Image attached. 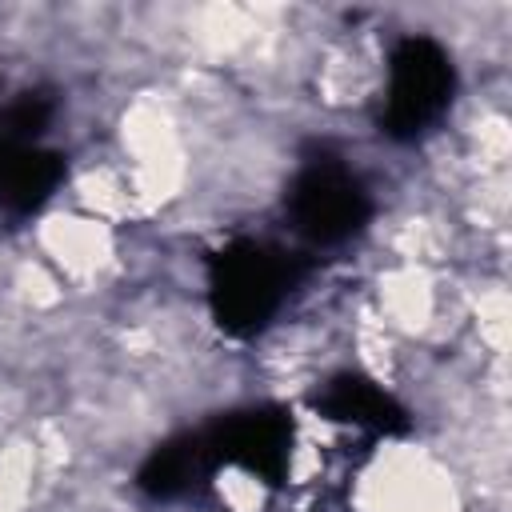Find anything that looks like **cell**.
Here are the masks:
<instances>
[{"instance_id":"6da1fadb","label":"cell","mask_w":512,"mask_h":512,"mask_svg":"<svg viewBox=\"0 0 512 512\" xmlns=\"http://www.w3.org/2000/svg\"><path fill=\"white\" fill-rule=\"evenodd\" d=\"M300 280L296 260L264 240L236 236L208 256V312L232 340L264 332Z\"/></svg>"},{"instance_id":"7a4b0ae2","label":"cell","mask_w":512,"mask_h":512,"mask_svg":"<svg viewBox=\"0 0 512 512\" xmlns=\"http://www.w3.org/2000/svg\"><path fill=\"white\" fill-rule=\"evenodd\" d=\"M456 100L452 52L424 32H408L388 52V84L380 108V132L388 140H420L440 124Z\"/></svg>"},{"instance_id":"3957f363","label":"cell","mask_w":512,"mask_h":512,"mask_svg":"<svg viewBox=\"0 0 512 512\" xmlns=\"http://www.w3.org/2000/svg\"><path fill=\"white\" fill-rule=\"evenodd\" d=\"M284 216L292 232L312 248H336L368 228L372 192L336 156H316L292 176L284 192Z\"/></svg>"},{"instance_id":"277c9868","label":"cell","mask_w":512,"mask_h":512,"mask_svg":"<svg viewBox=\"0 0 512 512\" xmlns=\"http://www.w3.org/2000/svg\"><path fill=\"white\" fill-rule=\"evenodd\" d=\"M208 452L228 468H240L256 476L268 488H280L292 472V444H296V420L280 404H252L216 416L204 428Z\"/></svg>"},{"instance_id":"5b68a950","label":"cell","mask_w":512,"mask_h":512,"mask_svg":"<svg viewBox=\"0 0 512 512\" xmlns=\"http://www.w3.org/2000/svg\"><path fill=\"white\" fill-rule=\"evenodd\" d=\"M312 408L324 420L360 428L368 436H404L408 424H412L408 412H404V404L392 392H384L364 372H336V376H328L312 392Z\"/></svg>"},{"instance_id":"8992f818","label":"cell","mask_w":512,"mask_h":512,"mask_svg":"<svg viewBox=\"0 0 512 512\" xmlns=\"http://www.w3.org/2000/svg\"><path fill=\"white\" fill-rule=\"evenodd\" d=\"M68 176V156L40 140H0V212L28 216L44 208Z\"/></svg>"},{"instance_id":"52a82bcc","label":"cell","mask_w":512,"mask_h":512,"mask_svg":"<svg viewBox=\"0 0 512 512\" xmlns=\"http://www.w3.org/2000/svg\"><path fill=\"white\" fill-rule=\"evenodd\" d=\"M216 472V460L208 452L204 428L176 432L160 440L136 468V488L152 500H180L188 492H200Z\"/></svg>"},{"instance_id":"ba28073f","label":"cell","mask_w":512,"mask_h":512,"mask_svg":"<svg viewBox=\"0 0 512 512\" xmlns=\"http://www.w3.org/2000/svg\"><path fill=\"white\" fill-rule=\"evenodd\" d=\"M52 96L44 92H20L8 104H0V140H40V132L52 124Z\"/></svg>"}]
</instances>
